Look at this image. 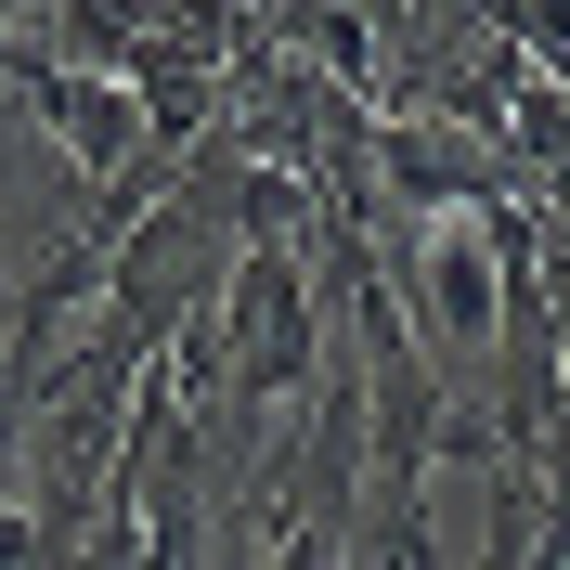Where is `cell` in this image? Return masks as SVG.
<instances>
[{"instance_id": "1", "label": "cell", "mask_w": 570, "mask_h": 570, "mask_svg": "<svg viewBox=\"0 0 570 570\" xmlns=\"http://www.w3.org/2000/svg\"><path fill=\"white\" fill-rule=\"evenodd\" d=\"M181 13H195V0H52L27 52H39V66H78V78H130L142 39L181 27Z\"/></svg>"}]
</instances>
